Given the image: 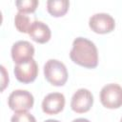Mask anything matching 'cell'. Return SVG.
<instances>
[{"mask_svg": "<svg viewBox=\"0 0 122 122\" xmlns=\"http://www.w3.org/2000/svg\"><path fill=\"white\" fill-rule=\"evenodd\" d=\"M70 58L78 66L94 69L98 65V51L92 41L85 37H76L72 42Z\"/></svg>", "mask_w": 122, "mask_h": 122, "instance_id": "6da1fadb", "label": "cell"}, {"mask_svg": "<svg viewBox=\"0 0 122 122\" xmlns=\"http://www.w3.org/2000/svg\"><path fill=\"white\" fill-rule=\"evenodd\" d=\"M45 79L52 86H64L68 80L69 73L65 64L57 59H49L44 65Z\"/></svg>", "mask_w": 122, "mask_h": 122, "instance_id": "7a4b0ae2", "label": "cell"}, {"mask_svg": "<svg viewBox=\"0 0 122 122\" xmlns=\"http://www.w3.org/2000/svg\"><path fill=\"white\" fill-rule=\"evenodd\" d=\"M101 104L107 109H118L122 106V87L116 83L105 85L99 93Z\"/></svg>", "mask_w": 122, "mask_h": 122, "instance_id": "3957f363", "label": "cell"}, {"mask_svg": "<svg viewBox=\"0 0 122 122\" xmlns=\"http://www.w3.org/2000/svg\"><path fill=\"white\" fill-rule=\"evenodd\" d=\"M34 97L26 90H15L10 92L8 98V105L14 112H28L33 107Z\"/></svg>", "mask_w": 122, "mask_h": 122, "instance_id": "277c9868", "label": "cell"}, {"mask_svg": "<svg viewBox=\"0 0 122 122\" xmlns=\"http://www.w3.org/2000/svg\"><path fill=\"white\" fill-rule=\"evenodd\" d=\"M90 29L98 34H106L112 32L115 28V20L109 13H94L89 19Z\"/></svg>", "mask_w": 122, "mask_h": 122, "instance_id": "5b68a950", "label": "cell"}, {"mask_svg": "<svg viewBox=\"0 0 122 122\" xmlns=\"http://www.w3.org/2000/svg\"><path fill=\"white\" fill-rule=\"evenodd\" d=\"M13 73L19 82L23 84L31 83L38 75V65L32 58L21 64H16L13 68Z\"/></svg>", "mask_w": 122, "mask_h": 122, "instance_id": "8992f818", "label": "cell"}, {"mask_svg": "<svg viewBox=\"0 0 122 122\" xmlns=\"http://www.w3.org/2000/svg\"><path fill=\"white\" fill-rule=\"evenodd\" d=\"M93 105V95L88 89H78L71 100V109L76 113L89 112Z\"/></svg>", "mask_w": 122, "mask_h": 122, "instance_id": "52a82bcc", "label": "cell"}, {"mask_svg": "<svg viewBox=\"0 0 122 122\" xmlns=\"http://www.w3.org/2000/svg\"><path fill=\"white\" fill-rule=\"evenodd\" d=\"M34 52L35 50L33 45L26 40H19L13 43L10 50V55L15 65L32 59Z\"/></svg>", "mask_w": 122, "mask_h": 122, "instance_id": "ba28073f", "label": "cell"}, {"mask_svg": "<svg viewBox=\"0 0 122 122\" xmlns=\"http://www.w3.org/2000/svg\"><path fill=\"white\" fill-rule=\"evenodd\" d=\"M66 99L61 92H51L47 94L42 101V111L46 114H57L64 110Z\"/></svg>", "mask_w": 122, "mask_h": 122, "instance_id": "9c48e42d", "label": "cell"}, {"mask_svg": "<svg viewBox=\"0 0 122 122\" xmlns=\"http://www.w3.org/2000/svg\"><path fill=\"white\" fill-rule=\"evenodd\" d=\"M28 34L34 42L39 44H45L49 42L51 37V31L50 27L46 23L38 20H35L32 23Z\"/></svg>", "mask_w": 122, "mask_h": 122, "instance_id": "30bf717a", "label": "cell"}, {"mask_svg": "<svg viewBox=\"0 0 122 122\" xmlns=\"http://www.w3.org/2000/svg\"><path fill=\"white\" fill-rule=\"evenodd\" d=\"M70 7L68 0H49L47 1V10L52 17L64 16Z\"/></svg>", "mask_w": 122, "mask_h": 122, "instance_id": "8fae6325", "label": "cell"}, {"mask_svg": "<svg viewBox=\"0 0 122 122\" xmlns=\"http://www.w3.org/2000/svg\"><path fill=\"white\" fill-rule=\"evenodd\" d=\"M34 21L35 18L31 19L30 15H28L27 13L17 12L14 16V26L19 32H23V33L29 32L30 28Z\"/></svg>", "mask_w": 122, "mask_h": 122, "instance_id": "7c38bea8", "label": "cell"}, {"mask_svg": "<svg viewBox=\"0 0 122 122\" xmlns=\"http://www.w3.org/2000/svg\"><path fill=\"white\" fill-rule=\"evenodd\" d=\"M39 5V2L37 0H18L15 1V6L18 10V12L22 13H33L37 7Z\"/></svg>", "mask_w": 122, "mask_h": 122, "instance_id": "4fadbf2b", "label": "cell"}, {"mask_svg": "<svg viewBox=\"0 0 122 122\" xmlns=\"http://www.w3.org/2000/svg\"><path fill=\"white\" fill-rule=\"evenodd\" d=\"M10 122H36V119L29 112H17L11 116Z\"/></svg>", "mask_w": 122, "mask_h": 122, "instance_id": "5bb4252c", "label": "cell"}, {"mask_svg": "<svg viewBox=\"0 0 122 122\" xmlns=\"http://www.w3.org/2000/svg\"><path fill=\"white\" fill-rule=\"evenodd\" d=\"M1 73H2V79H1V92H4L7 86H9V74L6 71L5 67L1 65Z\"/></svg>", "mask_w": 122, "mask_h": 122, "instance_id": "9a60e30c", "label": "cell"}, {"mask_svg": "<svg viewBox=\"0 0 122 122\" xmlns=\"http://www.w3.org/2000/svg\"><path fill=\"white\" fill-rule=\"evenodd\" d=\"M71 122H91V121L87 118H76V119H73Z\"/></svg>", "mask_w": 122, "mask_h": 122, "instance_id": "2e32d148", "label": "cell"}, {"mask_svg": "<svg viewBox=\"0 0 122 122\" xmlns=\"http://www.w3.org/2000/svg\"><path fill=\"white\" fill-rule=\"evenodd\" d=\"M44 122H60V121L59 120H56V119H47Z\"/></svg>", "mask_w": 122, "mask_h": 122, "instance_id": "e0dca14e", "label": "cell"}, {"mask_svg": "<svg viewBox=\"0 0 122 122\" xmlns=\"http://www.w3.org/2000/svg\"><path fill=\"white\" fill-rule=\"evenodd\" d=\"M120 122H122V117H121V119H120Z\"/></svg>", "mask_w": 122, "mask_h": 122, "instance_id": "ac0fdd59", "label": "cell"}]
</instances>
